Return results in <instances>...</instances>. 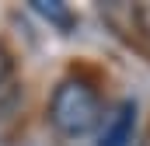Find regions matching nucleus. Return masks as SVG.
Listing matches in <instances>:
<instances>
[{
  "instance_id": "obj_1",
  "label": "nucleus",
  "mask_w": 150,
  "mask_h": 146,
  "mask_svg": "<svg viewBox=\"0 0 150 146\" xmlns=\"http://www.w3.org/2000/svg\"><path fill=\"white\" fill-rule=\"evenodd\" d=\"M101 98L94 91V84L80 80V77H67L56 84L52 98H49V125L67 136V139H77V136H87L98 122H101Z\"/></svg>"
},
{
  "instance_id": "obj_5",
  "label": "nucleus",
  "mask_w": 150,
  "mask_h": 146,
  "mask_svg": "<svg viewBox=\"0 0 150 146\" xmlns=\"http://www.w3.org/2000/svg\"><path fill=\"white\" fill-rule=\"evenodd\" d=\"M11 80H14V56H11V49L0 42V87L11 84Z\"/></svg>"
},
{
  "instance_id": "obj_3",
  "label": "nucleus",
  "mask_w": 150,
  "mask_h": 146,
  "mask_svg": "<svg viewBox=\"0 0 150 146\" xmlns=\"http://www.w3.org/2000/svg\"><path fill=\"white\" fill-rule=\"evenodd\" d=\"M32 11L42 21H49L52 28H59V32H74V25H77V14L63 0H32Z\"/></svg>"
},
{
  "instance_id": "obj_4",
  "label": "nucleus",
  "mask_w": 150,
  "mask_h": 146,
  "mask_svg": "<svg viewBox=\"0 0 150 146\" xmlns=\"http://www.w3.org/2000/svg\"><path fill=\"white\" fill-rule=\"evenodd\" d=\"M18 101H21V87L11 80V84H4L0 87V118H11L14 108H18Z\"/></svg>"
},
{
  "instance_id": "obj_2",
  "label": "nucleus",
  "mask_w": 150,
  "mask_h": 146,
  "mask_svg": "<svg viewBox=\"0 0 150 146\" xmlns=\"http://www.w3.org/2000/svg\"><path fill=\"white\" fill-rule=\"evenodd\" d=\"M133 129H136V101L122 98V101L101 118L98 146H129L133 143Z\"/></svg>"
}]
</instances>
